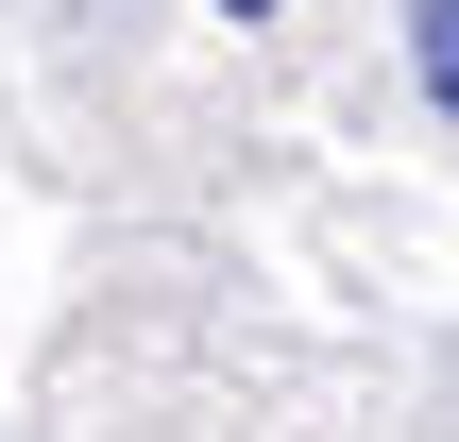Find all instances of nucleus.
<instances>
[{"mask_svg": "<svg viewBox=\"0 0 459 442\" xmlns=\"http://www.w3.org/2000/svg\"><path fill=\"white\" fill-rule=\"evenodd\" d=\"M409 85L459 119V0H409Z\"/></svg>", "mask_w": 459, "mask_h": 442, "instance_id": "nucleus-1", "label": "nucleus"}, {"mask_svg": "<svg viewBox=\"0 0 459 442\" xmlns=\"http://www.w3.org/2000/svg\"><path fill=\"white\" fill-rule=\"evenodd\" d=\"M221 17H273V0H221Z\"/></svg>", "mask_w": 459, "mask_h": 442, "instance_id": "nucleus-2", "label": "nucleus"}]
</instances>
